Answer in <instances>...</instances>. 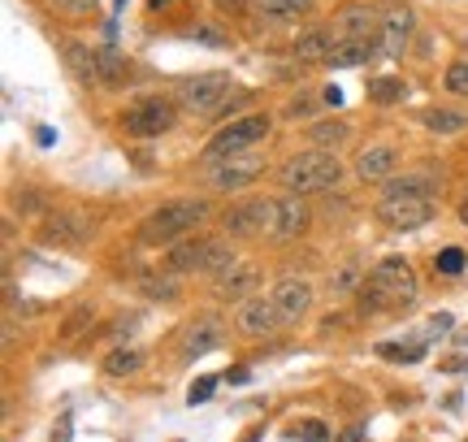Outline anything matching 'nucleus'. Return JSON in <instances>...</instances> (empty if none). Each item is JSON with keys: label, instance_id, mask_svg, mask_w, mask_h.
Masks as SVG:
<instances>
[{"label": "nucleus", "instance_id": "1", "mask_svg": "<svg viewBox=\"0 0 468 442\" xmlns=\"http://www.w3.org/2000/svg\"><path fill=\"white\" fill-rule=\"evenodd\" d=\"M420 295L417 269L408 265V256H386L378 260L368 278L360 282V308L365 312H386V308H412Z\"/></svg>", "mask_w": 468, "mask_h": 442}, {"label": "nucleus", "instance_id": "2", "mask_svg": "<svg viewBox=\"0 0 468 442\" xmlns=\"http://www.w3.org/2000/svg\"><path fill=\"white\" fill-rule=\"evenodd\" d=\"M343 178V161L325 148H313V153H295L282 165V187L286 195H321V191L338 187Z\"/></svg>", "mask_w": 468, "mask_h": 442}, {"label": "nucleus", "instance_id": "3", "mask_svg": "<svg viewBox=\"0 0 468 442\" xmlns=\"http://www.w3.org/2000/svg\"><path fill=\"white\" fill-rule=\"evenodd\" d=\"M208 217V200H169V205L152 208L148 217H144V226H139V238L144 243H152V247H174L178 238H186L200 221Z\"/></svg>", "mask_w": 468, "mask_h": 442}, {"label": "nucleus", "instance_id": "4", "mask_svg": "<svg viewBox=\"0 0 468 442\" xmlns=\"http://www.w3.org/2000/svg\"><path fill=\"white\" fill-rule=\"evenodd\" d=\"M269 131H273V118H269V113H248V118H234L230 126H221L218 135L208 139L204 156H208V161H226V156L251 153V148H256Z\"/></svg>", "mask_w": 468, "mask_h": 442}, {"label": "nucleus", "instance_id": "5", "mask_svg": "<svg viewBox=\"0 0 468 442\" xmlns=\"http://www.w3.org/2000/svg\"><path fill=\"white\" fill-rule=\"evenodd\" d=\"M273 217H278V200H243V205H230L226 208V235L230 238H256L273 230Z\"/></svg>", "mask_w": 468, "mask_h": 442}, {"label": "nucleus", "instance_id": "6", "mask_svg": "<svg viewBox=\"0 0 468 442\" xmlns=\"http://www.w3.org/2000/svg\"><path fill=\"white\" fill-rule=\"evenodd\" d=\"M174 118H178V109H174L169 100H161V96H152V100L131 104V109L122 113V126H126L131 135H139V139H152V135L174 131Z\"/></svg>", "mask_w": 468, "mask_h": 442}, {"label": "nucleus", "instance_id": "7", "mask_svg": "<svg viewBox=\"0 0 468 442\" xmlns=\"http://www.w3.org/2000/svg\"><path fill=\"white\" fill-rule=\"evenodd\" d=\"M261 174H265V156L261 153H239V156H226V161H213L208 187L213 191H243V187H251Z\"/></svg>", "mask_w": 468, "mask_h": 442}, {"label": "nucleus", "instance_id": "8", "mask_svg": "<svg viewBox=\"0 0 468 442\" xmlns=\"http://www.w3.org/2000/svg\"><path fill=\"white\" fill-rule=\"evenodd\" d=\"M230 74H200V79H186L178 83V104L186 113H213L226 96H230Z\"/></svg>", "mask_w": 468, "mask_h": 442}, {"label": "nucleus", "instance_id": "9", "mask_svg": "<svg viewBox=\"0 0 468 442\" xmlns=\"http://www.w3.org/2000/svg\"><path fill=\"white\" fill-rule=\"evenodd\" d=\"M378 217H382L390 230H417L425 221H434V200H430V195H382Z\"/></svg>", "mask_w": 468, "mask_h": 442}, {"label": "nucleus", "instance_id": "10", "mask_svg": "<svg viewBox=\"0 0 468 442\" xmlns=\"http://www.w3.org/2000/svg\"><path fill=\"white\" fill-rule=\"evenodd\" d=\"M234 325H239V334H248V339H265L273 330H282L286 321H282V312H278V304H273V295H251V300L239 304Z\"/></svg>", "mask_w": 468, "mask_h": 442}, {"label": "nucleus", "instance_id": "11", "mask_svg": "<svg viewBox=\"0 0 468 442\" xmlns=\"http://www.w3.org/2000/svg\"><path fill=\"white\" fill-rule=\"evenodd\" d=\"M273 304H278V312H282V321H300L303 312L313 308V282L308 278H295V273H286V278H278L273 282Z\"/></svg>", "mask_w": 468, "mask_h": 442}, {"label": "nucleus", "instance_id": "12", "mask_svg": "<svg viewBox=\"0 0 468 442\" xmlns=\"http://www.w3.org/2000/svg\"><path fill=\"white\" fill-rule=\"evenodd\" d=\"M39 238L44 243H57V247H83L91 238V221L79 217V213H57L39 226Z\"/></svg>", "mask_w": 468, "mask_h": 442}, {"label": "nucleus", "instance_id": "13", "mask_svg": "<svg viewBox=\"0 0 468 442\" xmlns=\"http://www.w3.org/2000/svg\"><path fill=\"white\" fill-rule=\"evenodd\" d=\"M221 339H226V325H221L218 317H200V321H191L183 330V339H178V356L196 360V356H204V352L221 347Z\"/></svg>", "mask_w": 468, "mask_h": 442}, {"label": "nucleus", "instance_id": "14", "mask_svg": "<svg viewBox=\"0 0 468 442\" xmlns=\"http://www.w3.org/2000/svg\"><path fill=\"white\" fill-rule=\"evenodd\" d=\"M303 230H308V205H303V195H282L269 235L273 238H300Z\"/></svg>", "mask_w": 468, "mask_h": 442}, {"label": "nucleus", "instance_id": "15", "mask_svg": "<svg viewBox=\"0 0 468 442\" xmlns=\"http://www.w3.org/2000/svg\"><path fill=\"white\" fill-rule=\"evenodd\" d=\"M261 287V269L251 265V260H239L226 278H218V295L221 300H234V304H243L251 300V290Z\"/></svg>", "mask_w": 468, "mask_h": 442}, {"label": "nucleus", "instance_id": "16", "mask_svg": "<svg viewBox=\"0 0 468 442\" xmlns=\"http://www.w3.org/2000/svg\"><path fill=\"white\" fill-rule=\"evenodd\" d=\"M165 265L174 273H204V265H208V238H178L169 247Z\"/></svg>", "mask_w": 468, "mask_h": 442}, {"label": "nucleus", "instance_id": "17", "mask_svg": "<svg viewBox=\"0 0 468 442\" xmlns=\"http://www.w3.org/2000/svg\"><path fill=\"white\" fill-rule=\"evenodd\" d=\"M412 26H417V17L408 14V9H390L382 22V52L386 57H403L408 48V39H412Z\"/></svg>", "mask_w": 468, "mask_h": 442}, {"label": "nucleus", "instance_id": "18", "mask_svg": "<svg viewBox=\"0 0 468 442\" xmlns=\"http://www.w3.org/2000/svg\"><path fill=\"white\" fill-rule=\"evenodd\" d=\"M61 52H66V66L79 74V83H83V87H96V83H101L96 48H87V44H79V39H66V44H61Z\"/></svg>", "mask_w": 468, "mask_h": 442}, {"label": "nucleus", "instance_id": "19", "mask_svg": "<svg viewBox=\"0 0 468 442\" xmlns=\"http://www.w3.org/2000/svg\"><path fill=\"white\" fill-rule=\"evenodd\" d=\"M373 48H378V39L368 35V39H338L335 52H330V61L325 66L335 69H347V66H365L368 57H373Z\"/></svg>", "mask_w": 468, "mask_h": 442}, {"label": "nucleus", "instance_id": "20", "mask_svg": "<svg viewBox=\"0 0 468 442\" xmlns=\"http://www.w3.org/2000/svg\"><path fill=\"white\" fill-rule=\"evenodd\" d=\"M395 161H399V153L386 148V143H378V148H368V153L356 156V174H360V178H390Z\"/></svg>", "mask_w": 468, "mask_h": 442}, {"label": "nucleus", "instance_id": "21", "mask_svg": "<svg viewBox=\"0 0 468 442\" xmlns=\"http://www.w3.org/2000/svg\"><path fill=\"white\" fill-rule=\"evenodd\" d=\"M420 121H425V131H434V135H460V131H468V118L460 109H425Z\"/></svg>", "mask_w": 468, "mask_h": 442}, {"label": "nucleus", "instance_id": "22", "mask_svg": "<svg viewBox=\"0 0 468 442\" xmlns=\"http://www.w3.org/2000/svg\"><path fill=\"white\" fill-rule=\"evenodd\" d=\"M330 52H335V44H330V35L321 26H313V31H303L295 39V57L300 61H330Z\"/></svg>", "mask_w": 468, "mask_h": 442}, {"label": "nucleus", "instance_id": "23", "mask_svg": "<svg viewBox=\"0 0 468 442\" xmlns=\"http://www.w3.org/2000/svg\"><path fill=\"white\" fill-rule=\"evenodd\" d=\"M373 35V14L365 5H351L343 9V22H338V39H368Z\"/></svg>", "mask_w": 468, "mask_h": 442}, {"label": "nucleus", "instance_id": "24", "mask_svg": "<svg viewBox=\"0 0 468 442\" xmlns=\"http://www.w3.org/2000/svg\"><path fill=\"white\" fill-rule=\"evenodd\" d=\"M144 369V352L139 347H113L109 360H104V374L109 377H131Z\"/></svg>", "mask_w": 468, "mask_h": 442}, {"label": "nucleus", "instance_id": "25", "mask_svg": "<svg viewBox=\"0 0 468 442\" xmlns=\"http://www.w3.org/2000/svg\"><path fill=\"white\" fill-rule=\"evenodd\" d=\"M96 66H101V87H117V83H126V61L117 57L113 44H104V48H96Z\"/></svg>", "mask_w": 468, "mask_h": 442}, {"label": "nucleus", "instance_id": "26", "mask_svg": "<svg viewBox=\"0 0 468 442\" xmlns=\"http://www.w3.org/2000/svg\"><path fill=\"white\" fill-rule=\"evenodd\" d=\"M256 9L278 17V22H295V17L313 14V0H256Z\"/></svg>", "mask_w": 468, "mask_h": 442}, {"label": "nucleus", "instance_id": "27", "mask_svg": "<svg viewBox=\"0 0 468 442\" xmlns=\"http://www.w3.org/2000/svg\"><path fill=\"white\" fill-rule=\"evenodd\" d=\"M234 265H239V256H234L230 243H226V238H208V265H204V273H213V278H226Z\"/></svg>", "mask_w": 468, "mask_h": 442}, {"label": "nucleus", "instance_id": "28", "mask_svg": "<svg viewBox=\"0 0 468 442\" xmlns=\"http://www.w3.org/2000/svg\"><path fill=\"white\" fill-rule=\"evenodd\" d=\"M430 191H434V178H425V174H403V178H386L382 195H430Z\"/></svg>", "mask_w": 468, "mask_h": 442}, {"label": "nucleus", "instance_id": "29", "mask_svg": "<svg viewBox=\"0 0 468 442\" xmlns=\"http://www.w3.org/2000/svg\"><path fill=\"white\" fill-rule=\"evenodd\" d=\"M365 91H368V100L373 104H395V100H403V91H408V87H403L399 79H390V74H386V79L365 83Z\"/></svg>", "mask_w": 468, "mask_h": 442}, {"label": "nucleus", "instance_id": "30", "mask_svg": "<svg viewBox=\"0 0 468 442\" xmlns=\"http://www.w3.org/2000/svg\"><path fill=\"white\" fill-rule=\"evenodd\" d=\"M351 131H347V121H313V126H308V139H313V143H330V148H338V143H343V139H347Z\"/></svg>", "mask_w": 468, "mask_h": 442}, {"label": "nucleus", "instance_id": "31", "mask_svg": "<svg viewBox=\"0 0 468 442\" xmlns=\"http://www.w3.org/2000/svg\"><path fill=\"white\" fill-rule=\"evenodd\" d=\"M442 87H447L452 96H464L468 100V61H452L447 74H442Z\"/></svg>", "mask_w": 468, "mask_h": 442}, {"label": "nucleus", "instance_id": "32", "mask_svg": "<svg viewBox=\"0 0 468 442\" xmlns=\"http://www.w3.org/2000/svg\"><path fill=\"white\" fill-rule=\"evenodd\" d=\"M378 352H382V356H390V360H399V364H412V360L425 356V342H408V347H399V342H382Z\"/></svg>", "mask_w": 468, "mask_h": 442}, {"label": "nucleus", "instance_id": "33", "mask_svg": "<svg viewBox=\"0 0 468 442\" xmlns=\"http://www.w3.org/2000/svg\"><path fill=\"white\" fill-rule=\"evenodd\" d=\"M139 287H144V295H148V300H165V304L174 300V295H178L174 278H144Z\"/></svg>", "mask_w": 468, "mask_h": 442}, {"label": "nucleus", "instance_id": "34", "mask_svg": "<svg viewBox=\"0 0 468 442\" xmlns=\"http://www.w3.org/2000/svg\"><path fill=\"white\" fill-rule=\"evenodd\" d=\"M434 269L438 273H464V252H460V247H442V252L434 256Z\"/></svg>", "mask_w": 468, "mask_h": 442}, {"label": "nucleus", "instance_id": "35", "mask_svg": "<svg viewBox=\"0 0 468 442\" xmlns=\"http://www.w3.org/2000/svg\"><path fill=\"white\" fill-rule=\"evenodd\" d=\"M87 321H91V308H74V312H69L66 317V325H61V339H79V334H83L87 330Z\"/></svg>", "mask_w": 468, "mask_h": 442}, {"label": "nucleus", "instance_id": "36", "mask_svg": "<svg viewBox=\"0 0 468 442\" xmlns=\"http://www.w3.org/2000/svg\"><path fill=\"white\" fill-rule=\"evenodd\" d=\"M218 391V377H200V382H191V395H186V404L196 408V404H208Z\"/></svg>", "mask_w": 468, "mask_h": 442}, {"label": "nucleus", "instance_id": "37", "mask_svg": "<svg viewBox=\"0 0 468 442\" xmlns=\"http://www.w3.org/2000/svg\"><path fill=\"white\" fill-rule=\"evenodd\" d=\"M243 104H248V91H234V96H226V100H221L218 109L208 113V118H213V121H226V118L234 113V109H243Z\"/></svg>", "mask_w": 468, "mask_h": 442}, {"label": "nucleus", "instance_id": "38", "mask_svg": "<svg viewBox=\"0 0 468 442\" xmlns=\"http://www.w3.org/2000/svg\"><path fill=\"white\" fill-rule=\"evenodd\" d=\"M295 442H330V434H325L321 421H303V426L295 429Z\"/></svg>", "mask_w": 468, "mask_h": 442}, {"label": "nucleus", "instance_id": "39", "mask_svg": "<svg viewBox=\"0 0 468 442\" xmlns=\"http://www.w3.org/2000/svg\"><path fill=\"white\" fill-rule=\"evenodd\" d=\"M57 5H61L66 14H91V9H96V0H57Z\"/></svg>", "mask_w": 468, "mask_h": 442}, {"label": "nucleus", "instance_id": "40", "mask_svg": "<svg viewBox=\"0 0 468 442\" xmlns=\"http://www.w3.org/2000/svg\"><path fill=\"white\" fill-rule=\"evenodd\" d=\"M191 39H204V44H218V48L226 44V39H221V35L213 31V26H196V31H191Z\"/></svg>", "mask_w": 468, "mask_h": 442}, {"label": "nucleus", "instance_id": "41", "mask_svg": "<svg viewBox=\"0 0 468 442\" xmlns=\"http://www.w3.org/2000/svg\"><path fill=\"white\" fill-rule=\"evenodd\" d=\"M335 287H343V290H360V287H356V269L335 273Z\"/></svg>", "mask_w": 468, "mask_h": 442}, {"label": "nucleus", "instance_id": "42", "mask_svg": "<svg viewBox=\"0 0 468 442\" xmlns=\"http://www.w3.org/2000/svg\"><path fill=\"white\" fill-rule=\"evenodd\" d=\"M48 442H69V416H61V426L52 429V438Z\"/></svg>", "mask_w": 468, "mask_h": 442}, {"label": "nucleus", "instance_id": "43", "mask_svg": "<svg viewBox=\"0 0 468 442\" xmlns=\"http://www.w3.org/2000/svg\"><path fill=\"white\" fill-rule=\"evenodd\" d=\"M335 442H368V438H365V429H343Z\"/></svg>", "mask_w": 468, "mask_h": 442}, {"label": "nucleus", "instance_id": "44", "mask_svg": "<svg viewBox=\"0 0 468 442\" xmlns=\"http://www.w3.org/2000/svg\"><path fill=\"white\" fill-rule=\"evenodd\" d=\"M430 325H434V334H447V330H452V317H447V312H438Z\"/></svg>", "mask_w": 468, "mask_h": 442}, {"label": "nucleus", "instance_id": "45", "mask_svg": "<svg viewBox=\"0 0 468 442\" xmlns=\"http://www.w3.org/2000/svg\"><path fill=\"white\" fill-rule=\"evenodd\" d=\"M221 9H243V0H218Z\"/></svg>", "mask_w": 468, "mask_h": 442}, {"label": "nucleus", "instance_id": "46", "mask_svg": "<svg viewBox=\"0 0 468 442\" xmlns=\"http://www.w3.org/2000/svg\"><path fill=\"white\" fill-rule=\"evenodd\" d=\"M460 221L468 226V195H464V205H460Z\"/></svg>", "mask_w": 468, "mask_h": 442}, {"label": "nucleus", "instance_id": "47", "mask_svg": "<svg viewBox=\"0 0 468 442\" xmlns=\"http://www.w3.org/2000/svg\"><path fill=\"white\" fill-rule=\"evenodd\" d=\"M148 5H152V9H161V5H169V0H148Z\"/></svg>", "mask_w": 468, "mask_h": 442}]
</instances>
